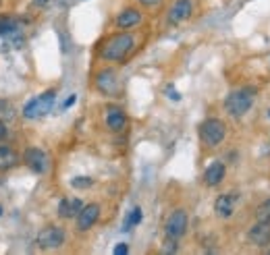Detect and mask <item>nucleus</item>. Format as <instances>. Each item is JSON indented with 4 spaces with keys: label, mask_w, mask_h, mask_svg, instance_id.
Instances as JSON below:
<instances>
[{
    "label": "nucleus",
    "mask_w": 270,
    "mask_h": 255,
    "mask_svg": "<svg viewBox=\"0 0 270 255\" xmlns=\"http://www.w3.org/2000/svg\"><path fill=\"white\" fill-rule=\"evenodd\" d=\"M135 46V38L131 34H116V36H110L102 48H100V56L108 62H118V60H125L127 54L133 50Z\"/></svg>",
    "instance_id": "obj_1"
},
{
    "label": "nucleus",
    "mask_w": 270,
    "mask_h": 255,
    "mask_svg": "<svg viewBox=\"0 0 270 255\" xmlns=\"http://www.w3.org/2000/svg\"><path fill=\"white\" fill-rule=\"evenodd\" d=\"M254 100H256V89L252 87H243V89H235L227 95L225 100V108L231 116L239 118L243 116L246 112H250V108L254 106Z\"/></svg>",
    "instance_id": "obj_2"
},
{
    "label": "nucleus",
    "mask_w": 270,
    "mask_h": 255,
    "mask_svg": "<svg viewBox=\"0 0 270 255\" xmlns=\"http://www.w3.org/2000/svg\"><path fill=\"white\" fill-rule=\"evenodd\" d=\"M227 137V124L220 118H206L200 124V139L206 147H216Z\"/></svg>",
    "instance_id": "obj_3"
},
{
    "label": "nucleus",
    "mask_w": 270,
    "mask_h": 255,
    "mask_svg": "<svg viewBox=\"0 0 270 255\" xmlns=\"http://www.w3.org/2000/svg\"><path fill=\"white\" fill-rule=\"evenodd\" d=\"M54 98H56V91H54V89H48V91L36 95L34 100H29V102L25 104V108H23V116L29 118V120H36V118L46 116V114L52 110Z\"/></svg>",
    "instance_id": "obj_4"
},
{
    "label": "nucleus",
    "mask_w": 270,
    "mask_h": 255,
    "mask_svg": "<svg viewBox=\"0 0 270 255\" xmlns=\"http://www.w3.org/2000/svg\"><path fill=\"white\" fill-rule=\"evenodd\" d=\"M23 162L29 170H34L36 174H44L50 166V160H48V156L44 149L40 147H27L25 154H23Z\"/></svg>",
    "instance_id": "obj_5"
},
{
    "label": "nucleus",
    "mask_w": 270,
    "mask_h": 255,
    "mask_svg": "<svg viewBox=\"0 0 270 255\" xmlns=\"http://www.w3.org/2000/svg\"><path fill=\"white\" fill-rule=\"evenodd\" d=\"M187 231V212L185 210H175L168 220H166V224H164V233L166 237L170 239H181Z\"/></svg>",
    "instance_id": "obj_6"
},
{
    "label": "nucleus",
    "mask_w": 270,
    "mask_h": 255,
    "mask_svg": "<svg viewBox=\"0 0 270 255\" xmlns=\"http://www.w3.org/2000/svg\"><path fill=\"white\" fill-rule=\"evenodd\" d=\"M40 249H58L65 243V231L61 226H46L36 239Z\"/></svg>",
    "instance_id": "obj_7"
},
{
    "label": "nucleus",
    "mask_w": 270,
    "mask_h": 255,
    "mask_svg": "<svg viewBox=\"0 0 270 255\" xmlns=\"http://www.w3.org/2000/svg\"><path fill=\"white\" fill-rule=\"evenodd\" d=\"M100 218V206L98 203H87L81 208V212L77 214V231L79 233H85L92 228Z\"/></svg>",
    "instance_id": "obj_8"
},
{
    "label": "nucleus",
    "mask_w": 270,
    "mask_h": 255,
    "mask_svg": "<svg viewBox=\"0 0 270 255\" xmlns=\"http://www.w3.org/2000/svg\"><path fill=\"white\" fill-rule=\"evenodd\" d=\"M96 87L104 95H114L118 91V79L112 69H104L96 75Z\"/></svg>",
    "instance_id": "obj_9"
},
{
    "label": "nucleus",
    "mask_w": 270,
    "mask_h": 255,
    "mask_svg": "<svg viewBox=\"0 0 270 255\" xmlns=\"http://www.w3.org/2000/svg\"><path fill=\"white\" fill-rule=\"evenodd\" d=\"M237 199H239V195L235 193V191H231V193H223V195H218V199H216V203H214V212H216V216L223 218V220L231 218V216L235 214Z\"/></svg>",
    "instance_id": "obj_10"
},
{
    "label": "nucleus",
    "mask_w": 270,
    "mask_h": 255,
    "mask_svg": "<svg viewBox=\"0 0 270 255\" xmlns=\"http://www.w3.org/2000/svg\"><path fill=\"white\" fill-rule=\"evenodd\" d=\"M193 13V5H191V0H177V3L168 9V21L173 25H179V23H183L191 17Z\"/></svg>",
    "instance_id": "obj_11"
},
{
    "label": "nucleus",
    "mask_w": 270,
    "mask_h": 255,
    "mask_svg": "<svg viewBox=\"0 0 270 255\" xmlns=\"http://www.w3.org/2000/svg\"><path fill=\"white\" fill-rule=\"evenodd\" d=\"M248 237H250V241H252L256 247H266V245H270V222L258 220L256 224L250 228Z\"/></svg>",
    "instance_id": "obj_12"
},
{
    "label": "nucleus",
    "mask_w": 270,
    "mask_h": 255,
    "mask_svg": "<svg viewBox=\"0 0 270 255\" xmlns=\"http://www.w3.org/2000/svg\"><path fill=\"white\" fill-rule=\"evenodd\" d=\"M106 124L108 129L114 133H121L127 126V114L118 108V106H108L106 108Z\"/></svg>",
    "instance_id": "obj_13"
},
{
    "label": "nucleus",
    "mask_w": 270,
    "mask_h": 255,
    "mask_svg": "<svg viewBox=\"0 0 270 255\" xmlns=\"http://www.w3.org/2000/svg\"><path fill=\"white\" fill-rule=\"evenodd\" d=\"M227 176V166L223 162H212L204 170V183L208 187H218Z\"/></svg>",
    "instance_id": "obj_14"
},
{
    "label": "nucleus",
    "mask_w": 270,
    "mask_h": 255,
    "mask_svg": "<svg viewBox=\"0 0 270 255\" xmlns=\"http://www.w3.org/2000/svg\"><path fill=\"white\" fill-rule=\"evenodd\" d=\"M81 208H83V201L79 197H65V199H61V203H58V216L65 218V220L77 218Z\"/></svg>",
    "instance_id": "obj_15"
},
{
    "label": "nucleus",
    "mask_w": 270,
    "mask_h": 255,
    "mask_svg": "<svg viewBox=\"0 0 270 255\" xmlns=\"http://www.w3.org/2000/svg\"><path fill=\"white\" fill-rule=\"evenodd\" d=\"M19 162H21V158L13 147L0 145V172H7L11 168L19 166Z\"/></svg>",
    "instance_id": "obj_16"
},
{
    "label": "nucleus",
    "mask_w": 270,
    "mask_h": 255,
    "mask_svg": "<svg viewBox=\"0 0 270 255\" xmlns=\"http://www.w3.org/2000/svg\"><path fill=\"white\" fill-rule=\"evenodd\" d=\"M139 23H141V13L137 9H125L116 17V27L118 29H131V27H135Z\"/></svg>",
    "instance_id": "obj_17"
},
{
    "label": "nucleus",
    "mask_w": 270,
    "mask_h": 255,
    "mask_svg": "<svg viewBox=\"0 0 270 255\" xmlns=\"http://www.w3.org/2000/svg\"><path fill=\"white\" fill-rule=\"evenodd\" d=\"M19 29L17 21H13L11 17H3L0 15V36H11Z\"/></svg>",
    "instance_id": "obj_18"
},
{
    "label": "nucleus",
    "mask_w": 270,
    "mask_h": 255,
    "mask_svg": "<svg viewBox=\"0 0 270 255\" xmlns=\"http://www.w3.org/2000/svg\"><path fill=\"white\" fill-rule=\"evenodd\" d=\"M141 222V210L139 208H133L131 212H129V216H127V220H125V224H123V231H131L133 226H137Z\"/></svg>",
    "instance_id": "obj_19"
},
{
    "label": "nucleus",
    "mask_w": 270,
    "mask_h": 255,
    "mask_svg": "<svg viewBox=\"0 0 270 255\" xmlns=\"http://www.w3.org/2000/svg\"><path fill=\"white\" fill-rule=\"evenodd\" d=\"M256 220L270 222V197H268V199H264V201L256 208Z\"/></svg>",
    "instance_id": "obj_20"
},
{
    "label": "nucleus",
    "mask_w": 270,
    "mask_h": 255,
    "mask_svg": "<svg viewBox=\"0 0 270 255\" xmlns=\"http://www.w3.org/2000/svg\"><path fill=\"white\" fill-rule=\"evenodd\" d=\"M94 185V178H89V176H75L71 178V187L73 189H89Z\"/></svg>",
    "instance_id": "obj_21"
},
{
    "label": "nucleus",
    "mask_w": 270,
    "mask_h": 255,
    "mask_svg": "<svg viewBox=\"0 0 270 255\" xmlns=\"http://www.w3.org/2000/svg\"><path fill=\"white\" fill-rule=\"evenodd\" d=\"M177 241L179 239H170V237H166V243H164V253H177Z\"/></svg>",
    "instance_id": "obj_22"
},
{
    "label": "nucleus",
    "mask_w": 270,
    "mask_h": 255,
    "mask_svg": "<svg viewBox=\"0 0 270 255\" xmlns=\"http://www.w3.org/2000/svg\"><path fill=\"white\" fill-rule=\"evenodd\" d=\"M125 253H129V247H127L125 243H118V245L114 247V255H125Z\"/></svg>",
    "instance_id": "obj_23"
},
{
    "label": "nucleus",
    "mask_w": 270,
    "mask_h": 255,
    "mask_svg": "<svg viewBox=\"0 0 270 255\" xmlns=\"http://www.w3.org/2000/svg\"><path fill=\"white\" fill-rule=\"evenodd\" d=\"M137 3L143 7H156V5H160V0H137Z\"/></svg>",
    "instance_id": "obj_24"
},
{
    "label": "nucleus",
    "mask_w": 270,
    "mask_h": 255,
    "mask_svg": "<svg viewBox=\"0 0 270 255\" xmlns=\"http://www.w3.org/2000/svg\"><path fill=\"white\" fill-rule=\"evenodd\" d=\"M168 98H170V100H181V95H179L173 87H168Z\"/></svg>",
    "instance_id": "obj_25"
},
{
    "label": "nucleus",
    "mask_w": 270,
    "mask_h": 255,
    "mask_svg": "<svg viewBox=\"0 0 270 255\" xmlns=\"http://www.w3.org/2000/svg\"><path fill=\"white\" fill-rule=\"evenodd\" d=\"M7 137V126H5V122L3 120H0V141H3Z\"/></svg>",
    "instance_id": "obj_26"
},
{
    "label": "nucleus",
    "mask_w": 270,
    "mask_h": 255,
    "mask_svg": "<svg viewBox=\"0 0 270 255\" xmlns=\"http://www.w3.org/2000/svg\"><path fill=\"white\" fill-rule=\"evenodd\" d=\"M75 102H77V95H75V93H73V95H69V100H67V102H65V108H69V106H73V104H75Z\"/></svg>",
    "instance_id": "obj_27"
},
{
    "label": "nucleus",
    "mask_w": 270,
    "mask_h": 255,
    "mask_svg": "<svg viewBox=\"0 0 270 255\" xmlns=\"http://www.w3.org/2000/svg\"><path fill=\"white\" fill-rule=\"evenodd\" d=\"M48 3H50V0H34L36 7H44V5H48Z\"/></svg>",
    "instance_id": "obj_28"
},
{
    "label": "nucleus",
    "mask_w": 270,
    "mask_h": 255,
    "mask_svg": "<svg viewBox=\"0 0 270 255\" xmlns=\"http://www.w3.org/2000/svg\"><path fill=\"white\" fill-rule=\"evenodd\" d=\"M0 216H3V208H0Z\"/></svg>",
    "instance_id": "obj_29"
},
{
    "label": "nucleus",
    "mask_w": 270,
    "mask_h": 255,
    "mask_svg": "<svg viewBox=\"0 0 270 255\" xmlns=\"http://www.w3.org/2000/svg\"><path fill=\"white\" fill-rule=\"evenodd\" d=\"M268 116H270V110H268Z\"/></svg>",
    "instance_id": "obj_30"
}]
</instances>
